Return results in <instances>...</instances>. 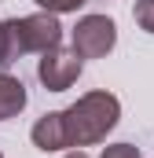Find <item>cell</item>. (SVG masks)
Here are the masks:
<instances>
[{
    "label": "cell",
    "mask_w": 154,
    "mask_h": 158,
    "mask_svg": "<svg viewBox=\"0 0 154 158\" xmlns=\"http://www.w3.org/2000/svg\"><path fill=\"white\" fill-rule=\"evenodd\" d=\"M117 114H121V103H117V96H110V92H88V96H81L70 110H63L66 143L70 147L99 143L117 125Z\"/></svg>",
    "instance_id": "obj_1"
},
{
    "label": "cell",
    "mask_w": 154,
    "mask_h": 158,
    "mask_svg": "<svg viewBox=\"0 0 154 158\" xmlns=\"http://www.w3.org/2000/svg\"><path fill=\"white\" fill-rule=\"evenodd\" d=\"M117 40V26L107 15H84L74 26V52L77 59H99L114 48Z\"/></svg>",
    "instance_id": "obj_2"
},
{
    "label": "cell",
    "mask_w": 154,
    "mask_h": 158,
    "mask_svg": "<svg viewBox=\"0 0 154 158\" xmlns=\"http://www.w3.org/2000/svg\"><path fill=\"white\" fill-rule=\"evenodd\" d=\"M44 59H40V66H37V77L44 81V88L48 92H66L70 85H74L77 77H81V59H77V52L70 48H48V52H40Z\"/></svg>",
    "instance_id": "obj_3"
},
{
    "label": "cell",
    "mask_w": 154,
    "mask_h": 158,
    "mask_svg": "<svg viewBox=\"0 0 154 158\" xmlns=\"http://www.w3.org/2000/svg\"><path fill=\"white\" fill-rule=\"evenodd\" d=\"M22 26V40H26V52H48L63 40V26L55 15L40 11V15H30V19H18Z\"/></svg>",
    "instance_id": "obj_4"
},
{
    "label": "cell",
    "mask_w": 154,
    "mask_h": 158,
    "mask_svg": "<svg viewBox=\"0 0 154 158\" xmlns=\"http://www.w3.org/2000/svg\"><path fill=\"white\" fill-rule=\"evenodd\" d=\"M30 136H33V143L40 151H63V147H70L66 143V129H63V114H44L33 125Z\"/></svg>",
    "instance_id": "obj_5"
},
{
    "label": "cell",
    "mask_w": 154,
    "mask_h": 158,
    "mask_svg": "<svg viewBox=\"0 0 154 158\" xmlns=\"http://www.w3.org/2000/svg\"><path fill=\"white\" fill-rule=\"evenodd\" d=\"M18 55H26L22 26H18V19H7V22H0V70L18 63Z\"/></svg>",
    "instance_id": "obj_6"
},
{
    "label": "cell",
    "mask_w": 154,
    "mask_h": 158,
    "mask_svg": "<svg viewBox=\"0 0 154 158\" xmlns=\"http://www.w3.org/2000/svg\"><path fill=\"white\" fill-rule=\"evenodd\" d=\"M22 107H26V85L7 77V74H0V121L15 118Z\"/></svg>",
    "instance_id": "obj_7"
},
{
    "label": "cell",
    "mask_w": 154,
    "mask_h": 158,
    "mask_svg": "<svg viewBox=\"0 0 154 158\" xmlns=\"http://www.w3.org/2000/svg\"><path fill=\"white\" fill-rule=\"evenodd\" d=\"M136 22L147 30V33H154V0H136Z\"/></svg>",
    "instance_id": "obj_8"
},
{
    "label": "cell",
    "mask_w": 154,
    "mask_h": 158,
    "mask_svg": "<svg viewBox=\"0 0 154 158\" xmlns=\"http://www.w3.org/2000/svg\"><path fill=\"white\" fill-rule=\"evenodd\" d=\"M37 4L48 11V15H63V11H77L84 0H37Z\"/></svg>",
    "instance_id": "obj_9"
},
{
    "label": "cell",
    "mask_w": 154,
    "mask_h": 158,
    "mask_svg": "<svg viewBox=\"0 0 154 158\" xmlns=\"http://www.w3.org/2000/svg\"><path fill=\"white\" fill-rule=\"evenodd\" d=\"M103 158H140V151L132 147V143H114V147H107Z\"/></svg>",
    "instance_id": "obj_10"
},
{
    "label": "cell",
    "mask_w": 154,
    "mask_h": 158,
    "mask_svg": "<svg viewBox=\"0 0 154 158\" xmlns=\"http://www.w3.org/2000/svg\"><path fill=\"white\" fill-rule=\"evenodd\" d=\"M66 158H88V155H84V151H74V155H66Z\"/></svg>",
    "instance_id": "obj_11"
},
{
    "label": "cell",
    "mask_w": 154,
    "mask_h": 158,
    "mask_svg": "<svg viewBox=\"0 0 154 158\" xmlns=\"http://www.w3.org/2000/svg\"><path fill=\"white\" fill-rule=\"evenodd\" d=\"M0 158H4V155H0Z\"/></svg>",
    "instance_id": "obj_12"
}]
</instances>
